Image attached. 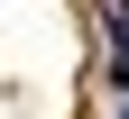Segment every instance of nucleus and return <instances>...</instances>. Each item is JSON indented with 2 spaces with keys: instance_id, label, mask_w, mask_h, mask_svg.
Segmentation results:
<instances>
[{
  "instance_id": "nucleus-1",
  "label": "nucleus",
  "mask_w": 129,
  "mask_h": 119,
  "mask_svg": "<svg viewBox=\"0 0 129 119\" xmlns=\"http://www.w3.org/2000/svg\"><path fill=\"white\" fill-rule=\"evenodd\" d=\"M102 92H129V37H111V64H102Z\"/></svg>"
},
{
  "instance_id": "nucleus-2",
  "label": "nucleus",
  "mask_w": 129,
  "mask_h": 119,
  "mask_svg": "<svg viewBox=\"0 0 129 119\" xmlns=\"http://www.w3.org/2000/svg\"><path fill=\"white\" fill-rule=\"evenodd\" d=\"M102 28H111V37H129V0H102Z\"/></svg>"
},
{
  "instance_id": "nucleus-3",
  "label": "nucleus",
  "mask_w": 129,
  "mask_h": 119,
  "mask_svg": "<svg viewBox=\"0 0 129 119\" xmlns=\"http://www.w3.org/2000/svg\"><path fill=\"white\" fill-rule=\"evenodd\" d=\"M111 119H129V92H111Z\"/></svg>"
}]
</instances>
